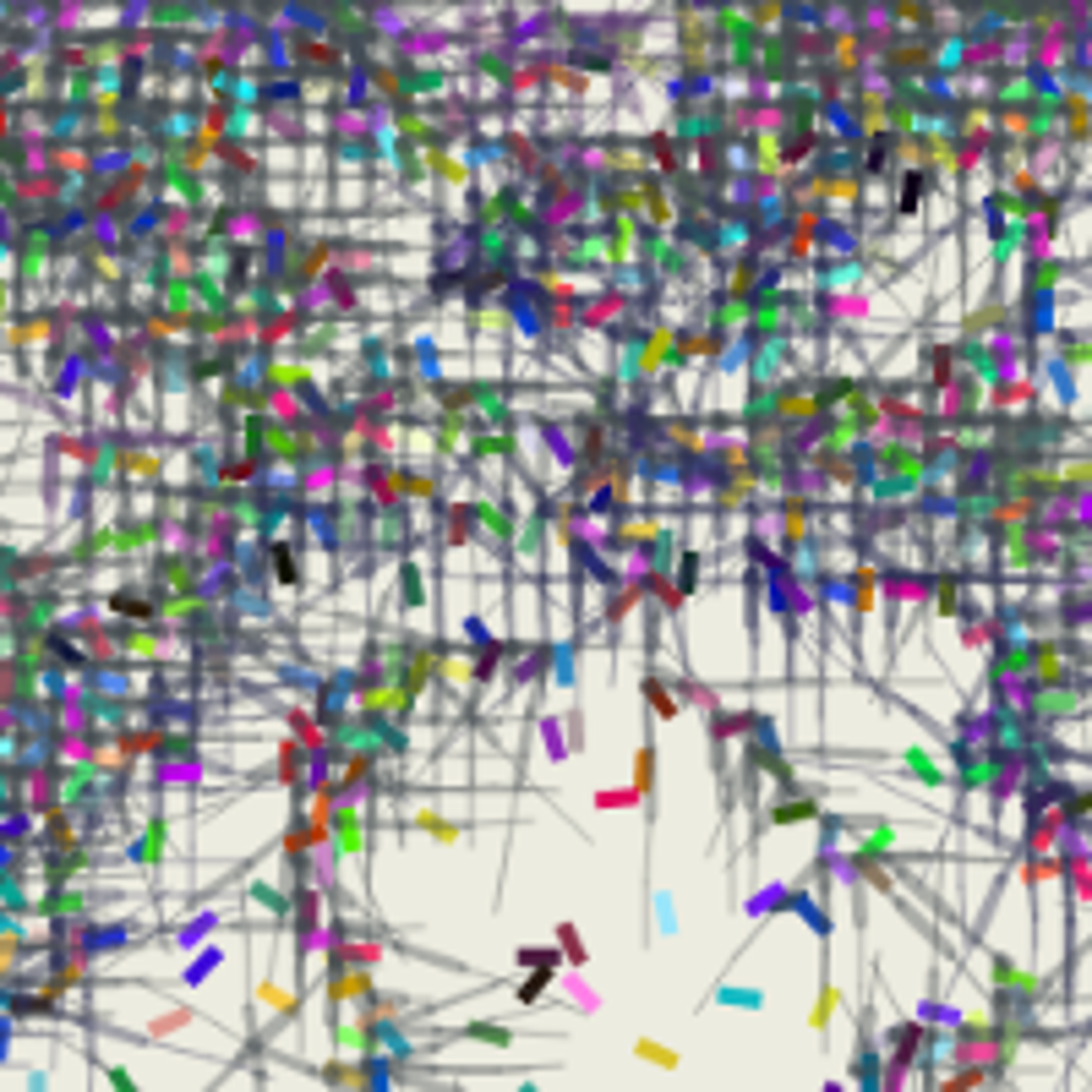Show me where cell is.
<instances>
[{
	"label": "cell",
	"instance_id": "obj_1",
	"mask_svg": "<svg viewBox=\"0 0 1092 1092\" xmlns=\"http://www.w3.org/2000/svg\"><path fill=\"white\" fill-rule=\"evenodd\" d=\"M459 1038H475V1043H497V1048H508V1043H513V1032H508V1027H492V1022H475V1027H464Z\"/></svg>",
	"mask_w": 1092,
	"mask_h": 1092
},
{
	"label": "cell",
	"instance_id": "obj_2",
	"mask_svg": "<svg viewBox=\"0 0 1092 1092\" xmlns=\"http://www.w3.org/2000/svg\"><path fill=\"white\" fill-rule=\"evenodd\" d=\"M639 1055H645L650 1065H661V1071H672V1065H677V1055H672V1048H661V1043H639Z\"/></svg>",
	"mask_w": 1092,
	"mask_h": 1092
},
{
	"label": "cell",
	"instance_id": "obj_3",
	"mask_svg": "<svg viewBox=\"0 0 1092 1092\" xmlns=\"http://www.w3.org/2000/svg\"><path fill=\"white\" fill-rule=\"evenodd\" d=\"M809 814H819V803H781L776 825H792V819H809Z\"/></svg>",
	"mask_w": 1092,
	"mask_h": 1092
},
{
	"label": "cell",
	"instance_id": "obj_4",
	"mask_svg": "<svg viewBox=\"0 0 1092 1092\" xmlns=\"http://www.w3.org/2000/svg\"><path fill=\"white\" fill-rule=\"evenodd\" d=\"M399 601H405V606H415V601H421V585H415V568H405V574H399Z\"/></svg>",
	"mask_w": 1092,
	"mask_h": 1092
},
{
	"label": "cell",
	"instance_id": "obj_5",
	"mask_svg": "<svg viewBox=\"0 0 1092 1092\" xmlns=\"http://www.w3.org/2000/svg\"><path fill=\"white\" fill-rule=\"evenodd\" d=\"M562 950H568V961H585V945H579V934L562 924Z\"/></svg>",
	"mask_w": 1092,
	"mask_h": 1092
},
{
	"label": "cell",
	"instance_id": "obj_6",
	"mask_svg": "<svg viewBox=\"0 0 1092 1092\" xmlns=\"http://www.w3.org/2000/svg\"><path fill=\"white\" fill-rule=\"evenodd\" d=\"M110 1087H115V1092H137V1081H131V1076H126V1071H120V1065H115V1071H110Z\"/></svg>",
	"mask_w": 1092,
	"mask_h": 1092
},
{
	"label": "cell",
	"instance_id": "obj_7",
	"mask_svg": "<svg viewBox=\"0 0 1092 1092\" xmlns=\"http://www.w3.org/2000/svg\"><path fill=\"white\" fill-rule=\"evenodd\" d=\"M650 754H655V749H645V754H639V792L650 786Z\"/></svg>",
	"mask_w": 1092,
	"mask_h": 1092
},
{
	"label": "cell",
	"instance_id": "obj_8",
	"mask_svg": "<svg viewBox=\"0 0 1092 1092\" xmlns=\"http://www.w3.org/2000/svg\"><path fill=\"white\" fill-rule=\"evenodd\" d=\"M825 1092H842V1087H836V1081H830V1087H825Z\"/></svg>",
	"mask_w": 1092,
	"mask_h": 1092
},
{
	"label": "cell",
	"instance_id": "obj_9",
	"mask_svg": "<svg viewBox=\"0 0 1092 1092\" xmlns=\"http://www.w3.org/2000/svg\"><path fill=\"white\" fill-rule=\"evenodd\" d=\"M524 1092H536V1087H524Z\"/></svg>",
	"mask_w": 1092,
	"mask_h": 1092
}]
</instances>
